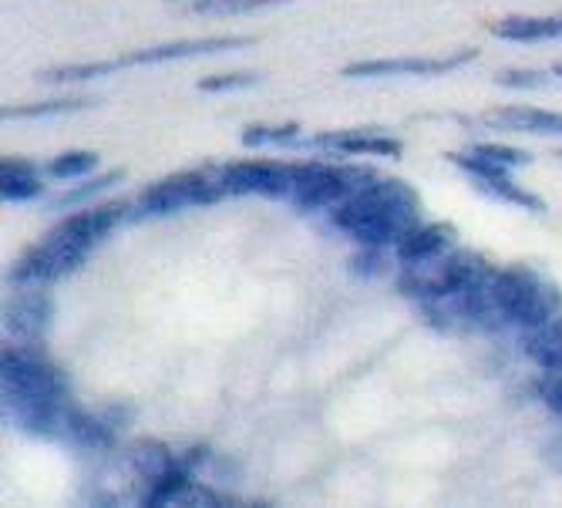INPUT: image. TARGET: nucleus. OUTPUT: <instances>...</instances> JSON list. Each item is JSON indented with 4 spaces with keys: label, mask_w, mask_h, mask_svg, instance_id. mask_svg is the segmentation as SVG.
Returning a JSON list of instances; mask_svg holds the SVG:
<instances>
[{
    "label": "nucleus",
    "mask_w": 562,
    "mask_h": 508,
    "mask_svg": "<svg viewBox=\"0 0 562 508\" xmlns=\"http://www.w3.org/2000/svg\"><path fill=\"white\" fill-rule=\"evenodd\" d=\"M454 226L451 223H418L412 233H407L397 246H394V257L401 267L407 263H425L435 260L441 252H448L454 246Z\"/></svg>",
    "instance_id": "obj_15"
},
{
    "label": "nucleus",
    "mask_w": 562,
    "mask_h": 508,
    "mask_svg": "<svg viewBox=\"0 0 562 508\" xmlns=\"http://www.w3.org/2000/svg\"><path fill=\"white\" fill-rule=\"evenodd\" d=\"M448 162L454 169H462L472 185L498 202H508V206H519V210H529V213H546V202L539 195H532L529 189H522L519 182H513V169H505L498 162H488L482 156H475V151H451Z\"/></svg>",
    "instance_id": "obj_9"
},
{
    "label": "nucleus",
    "mask_w": 562,
    "mask_h": 508,
    "mask_svg": "<svg viewBox=\"0 0 562 508\" xmlns=\"http://www.w3.org/2000/svg\"><path fill=\"white\" fill-rule=\"evenodd\" d=\"M293 148H317L330 156H401V142L384 135L381 128H340V132H321L311 138H296Z\"/></svg>",
    "instance_id": "obj_13"
},
{
    "label": "nucleus",
    "mask_w": 562,
    "mask_h": 508,
    "mask_svg": "<svg viewBox=\"0 0 562 508\" xmlns=\"http://www.w3.org/2000/svg\"><path fill=\"white\" fill-rule=\"evenodd\" d=\"M122 179H125L122 169H112V172H105V176H94L91 182H81V185H75V189H65L61 195L50 199V210H75V206H85V202L98 199L101 192H109V189L119 185Z\"/></svg>",
    "instance_id": "obj_22"
},
{
    "label": "nucleus",
    "mask_w": 562,
    "mask_h": 508,
    "mask_svg": "<svg viewBox=\"0 0 562 508\" xmlns=\"http://www.w3.org/2000/svg\"><path fill=\"white\" fill-rule=\"evenodd\" d=\"M374 179L364 166H327V162H296V189L293 206L300 213L334 210L337 202L350 199L357 189H364Z\"/></svg>",
    "instance_id": "obj_8"
},
{
    "label": "nucleus",
    "mask_w": 562,
    "mask_h": 508,
    "mask_svg": "<svg viewBox=\"0 0 562 508\" xmlns=\"http://www.w3.org/2000/svg\"><path fill=\"white\" fill-rule=\"evenodd\" d=\"M552 78H562V61H559V65L552 68Z\"/></svg>",
    "instance_id": "obj_29"
},
{
    "label": "nucleus",
    "mask_w": 562,
    "mask_h": 508,
    "mask_svg": "<svg viewBox=\"0 0 562 508\" xmlns=\"http://www.w3.org/2000/svg\"><path fill=\"white\" fill-rule=\"evenodd\" d=\"M280 4H286V0H186V8L202 18H243Z\"/></svg>",
    "instance_id": "obj_21"
},
{
    "label": "nucleus",
    "mask_w": 562,
    "mask_h": 508,
    "mask_svg": "<svg viewBox=\"0 0 562 508\" xmlns=\"http://www.w3.org/2000/svg\"><path fill=\"white\" fill-rule=\"evenodd\" d=\"M119 425L122 415L119 408L112 411H85V408H71L68 415V438L88 451H112L119 441Z\"/></svg>",
    "instance_id": "obj_14"
},
{
    "label": "nucleus",
    "mask_w": 562,
    "mask_h": 508,
    "mask_svg": "<svg viewBox=\"0 0 562 508\" xmlns=\"http://www.w3.org/2000/svg\"><path fill=\"white\" fill-rule=\"evenodd\" d=\"M128 216V206L109 202V206H91L75 216H68L61 226L50 229L41 242H34L24 257L14 263L8 280L14 286H47L58 283L68 273L81 270V263L91 257V249L101 246L112 229Z\"/></svg>",
    "instance_id": "obj_2"
},
{
    "label": "nucleus",
    "mask_w": 562,
    "mask_h": 508,
    "mask_svg": "<svg viewBox=\"0 0 562 508\" xmlns=\"http://www.w3.org/2000/svg\"><path fill=\"white\" fill-rule=\"evenodd\" d=\"M226 192L223 176L210 172V169H192V172H176L159 179L156 185H148L138 195V206H135V219H162V216H176L186 210H202V206H213L220 202Z\"/></svg>",
    "instance_id": "obj_7"
},
{
    "label": "nucleus",
    "mask_w": 562,
    "mask_h": 508,
    "mask_svg": "<svg viewBox=\"0 0 562 508\" xmlns=\"http://www.w3.org/2000/svg\"><path fill=\"white\" fill-rule=\"evenodd\" d=\"M0 384H4V418L11 428L31 438H68V415L75 408L71 387L37 343H14L4 350Z\"/></svg>",
    "instance_id": "obj_1"
},
{
    "label": "nucleus",
    "mask_w": 562,
    "mask_h": 508,
    "mask_svg": "<svg viewBox=\"0 0 562 508\" xmlns=\"http://www.w3.org/2000/svg\"><path fill=\"white\" fill-rule=\"evenodd\" d=\"M176 505H226V498H223V495H216L210 485H202V482L195 478V482L179 495V501H176Z\"/></svg>",
    "instance_id": "obj_28"
},
{
    "label": "nucleus",
    "mask_w": 562,
    "mask_h": 508,
    "mask_svg": "<svg viewBox=\"0 0 562 508\" xmlns=\"http://www.w3.org/2000/svg\"><path fill=\"white\" fill-rule=\"evenodd\" d=\"M526 353L542 371H562V317L532 330L526 340Z\"/></svg>",
    "instance_id": "obj_20"
},
{
    "label": "nucleus",
    "mask_w": 562,
    "mask_h": 508,
    "mask_svg": "<svg viewBox=\"0 0 562 508\" xmlns=\"http://www.w3.org/2000/svg\"><path fill=\"white\" fill-rule=\"evenodd\" d=\"M41 169L31 159H4V166H0V195H4V202H14V206L31 202L41 195Z\"/></svg>",
    "instance_id": "obj_18"
},
{
    "label": "nucleus",
    "mask_w": 562,
    "mask_h": 508,
    "mask_svg": "<svg viewBox=\"0 0 562 508\" xmlns=\"http://www.w3.org/2000/svg\"><path fill=\"white\" fill-rule=\"evenodd\" d=\"M252 37L246 34H229V37H195V41H172V44H156V47H138L128 55H119L112 61H85V65H61L47 68L37 75V81L47 84H71V81H88V78H105L122 68H142V65H169V61H186V58H202V55H220V50H236L249 47Z\"/></svg>",
    "instance_id": "obj_4"
},
{
    "label": "nucleus",
    "mask_w": 562,
    "mask_h": 508,
    "mask_svg": "<svg viewBox=\"0 0 562 508\" xmlns=\"http://www.w3.org/2000/svg\"><path fill=\"white\" fill-rule=\"evenodd\" d=\"M300 125H249L243 132L246 148H277V145H296Z\"/></svg>",
    "instance_id": "obj_24"
},
{
    "label": "nucleus",
    "mask_w": 562,
    "mask_h": 508,
    "mask_svg": "<svg viewBox=\"0 0 562 508\" xmlns=\"http://www.w3.org/2000/svg\"><path fill=\"white\" fill-rule=\"evenodd\" d=\"M552 81V71L542 75V71H502L495 75V84L502 88H513V91H536V88H546Z\"/></svg>",
    "instance_id": "obj_27"
},
{
    "label": "nucleus",
    "mask_w": 562,
    "mask_h": 508,
    "mask_svg": "<svg viewBox=\"0 0 562 508\" xmlns=\"http://www.w3.org/2000/svg\"><path fill=\"white\" fill-rule=\"evenodd\" d=\"M334 226L361 246H397L422 223V195L404 179H371L330 213Z\"/></svg>",
    "instance_id": "obj_3"
},
{
    "label": "nucleus",
    "mask_w": 562,
    "mask_h": 508,
    "mask_svg": "<svg viewBox=\"0 0 562 508\" xmlns=\"http://www.w3.org/2000/svg\"><path fill=\"white\" fill-rule=\"evenodd\" d=\"M98 105L94 98H50V101H31V105H14L4 109V122H37V118H58V115H71V112H85Z\"/></svg>",
    "instance_id": "obj_19"
},
{
    "label": "nucleus",
    "mask_w": 562,
    "mask_h": 508,
    "mask_svg": "<svg viewBox=\"0 0 562 508\" xmlns=\"http://www.w3.org/2000/svg\"><path fill=\"white\" fill-rule=\"evenodd\" d=\"M492 276H495V267L485 257L458 249V252H441V257L425 260V263H407L404 273L397 276V290L418 303H431V300L469 293L488 283Z\"/></svg>",
    "instance_id": "obj_6"
},
{
    "label": "nucleus",
    "mask_w": 562,
    "mask_h": 508,
    "mask_svg": "<svg viewBox=\"0 0 562 508\" xmlns=\"http://www.w3.org/2000/svg\"><path fill=\"white\" fill-rule=\"evenodd\" d=\"M55 324V300L41 286H24L4 307V330L18 343H41Z\"/></svg>",
    "instance_id": "obj_12"
},
{
    "label": "nucleus",
    "mask_w": 562,
    "mask_h": 508,
    "mask_svg": "<svg viewBox=\"0 0 562 508\" xmlns=\"http://www.w3.org/2000/svg\"><path fill=\"white\" fill-rule=\"evenodd\" d=\"M98 169V151H88V148H75V151H61L47 162V176L58 179V182H75V179H85Z\"/></svg>",
    "instance_id": "obj_23"
},
{
    "label": "nucleus",
    "mask_w": 562,
    "mask_h": 508,
    "mask_svg": "<svg viewBox=\"0 0 562 508\" xmlns=\"http://www.w3.org/2000/svg\"><path fill=\"white\" fill-rule=\"evenodd\" d=\"M482 122L495 132H522V135H562V112L546 109H526V105H508L492 109L482 115Z\"/></svg>",
    "instance_id": "obj_16"
},
{
    "label": "nucleus",
    "mask_w": 562,
    "mask_h": 508,
    "mask_svg": "<svg viewBox=\"0 0 562 508\" xmlns=\"http://www.w3.org/2000/svg\"><path fill=\"white\" fill-rule=\"evenodd\" d=\"M172 4H186V0H172Z\"/></svg>",
    "instance_id": "obj_30"
},
{
    "label": "nucleus",
    "mask_w": 562,
    "mask_h": 508,
    "mask_svg": "<svg viewBox=\"0 0 562 508\" xmlns=\"http://www.w3.org/2000/svg\"><path fill=\"white\" fill-rule=\"evenodd\" d=\"M229 195H267V199H293L296 189V162H233L220 169Z\"/></svg>",
    "instance_id": "obj_10"
},
{
    "label": "nucleus",
    "mask_w": 562,
    "mask_h": 508,
    "mask_svg": "<svg viewBox=\"0 0 562 508\" xmlns=\"http://www.w3.org/2000/svg\"><path fill=\"white\" fill-rule=\"evenodd\" d=\"M472 151H475V156H482V159H488V162L505 166V169H519V166H529L532 162L529 151L513 148V145H475Z\"/></svg>",
    "instance_id": "obj_25"
},
{
    "label": "nucleus",
    "mask_w": 562,
    "mask_h": 508,
    "mask_svg": "<svg viewBox=\"0 0 562 508\" xmlns=\"http://www.w3.org/2000/svg\"><path fill=\"white\" fill-rule=\"evenodd\" d=\"M492 300L502 324L539 330L562 314V290L532 267H505L492 276Z\"/></svg>",
    "instance_id": "obj_5"
},
{
    "label": "nucleus",
    "mask_w": 562,
    "mask_h": 508,
    "mask_svg": "<svg viewBox=\"0 0 562 508\" xmlns=\"http://www.w3.org/2000/svg\"><path fill=\"white\" fill-rule=\"evenodd\" d=\"M479 58V50L462 47L445 58H374V61H353L340 75L344 78H401V75H418V78H435L465 68Z\"/></svg>",
    "instance_id": "obj_11"
},
{
    "label": "nucleus",
    "mask_w": 562,
    "mask_h": 508,
    "mask_svg": "<svg viewBox=\"0 0 562 508\" xmlns=\"http://www.w3.org/2000/svg\"><path fill=\"white\" fill-rule=\"evenodd\" d=\"M260 78L257 75H249V71H226V75H210V78H202L195 88L199 91H243V88H252Z\"/></svg>",
    "instance_id": "obj_26"
},
{
    "label": "nucleus",
    "mask_w": 562,
    "mask_h": 508,
    "mask_svg": "<svg viewBox=\"0 0 562 508\" xmlns=\"http://www.w3.org/2000/svg\"><path fill=\"white\" fill-rule=\"evenodd\" d=\"M502 41L516 44H539V41H562V14L549 18H505L488 27Z\"/></svg>",
    "instance_id": "obj_17"
}]
</instances>
